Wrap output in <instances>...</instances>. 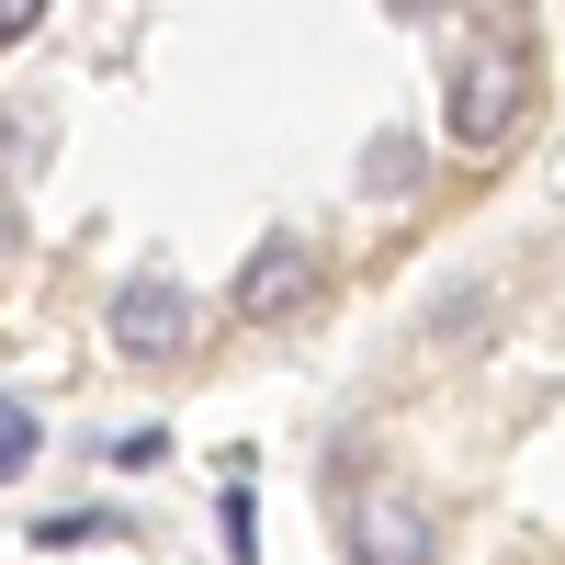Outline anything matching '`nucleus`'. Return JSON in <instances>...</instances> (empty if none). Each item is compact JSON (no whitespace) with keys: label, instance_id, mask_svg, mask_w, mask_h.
<instances>
[{"label":"nucleus","instance_id":"1","mask_svg":"<svg viewBox=\"0 0 565 565\" xmlns=\"http://www.w3.org/2000/svg\"><path fill=\"white\" fill-rule=\"evenodd\" d=\"M328 521H340V554L351 565H430L441 554L430 498H418L407 476H385V463H362V452L328 463Z\"/></svg>","mask_w":565,"mask_h":565},{"label":"nucleus","instance_id":"2","mask_svg":"<svg viewBox=\"0 0 565 565\" xmlns=\"http://www.w3.org/2000/svg\"><path fill=\"white\" fill-rule=\"evenodd\" d=\"M532 103V34H463L452 45V79H441V125L452 148H498Z\"/></svg>","mask_w":565,"mask_h":565},{"label":"nucleus","instance_id":"3","mask_svg":"<svg viewBox=\"0 0 565 565\" xmlns=\"http://www.w3.org/2000/svg\"><path fill=\"white\" fill-rule=\"evenodd\" d=\"M317 271H328V260H317V238H295V226H271V238L249 249V271H238V317H249V328L295 317V306L317 295Z\"/></svg>","mask_w":565,"mask_h":565},{"label":"nucleus","instance_id":"4","mask_svg":"<svg viewBox=\"0 0 565 565\" xmlns=\"http://www.w3.org/2000/svg\"><path fill=\"white\" fill-rule=\"evenodd\" d=\"M193 328H204L193 295H181V282H159V271L114 295V340H125L136 362H181V351H193Z\"/></svg>","mask_w":565,"mask_h":565},{"label":"nucleus","instance_id":"5","mask_svg":"<svg viewBox=\"0 0 565 565\" xmlns=\"http://www.w3.org/2000/svg\"><path fill=\"white\" fill-rule=\"evenodd\" d=\"M487 328H498V282L463 271V282H441V295H430V317H418V351H476Z\"/></svg>","mask_w":565,"mask_h":565},{"label":"nucleus","instance_id":"6","mask_svg":"<svg viewBox=\"0 0 565 565\" xmlns=\"http://www.w3.org/2000/svg\"><path fill=\"white\" fill-rule=\"evenodd\" d=\"M418 170H430V159H418V136H407V125L362 136V193H373V204H407V193H418Z\"/></svg>","mask_w":565,"mask_h":565},{"label":"nucleus","instance_id":"7","mask_svg":"<svg viewBox=\"0 0 565 565\" xmlns=\"http://www.w3.org/2000/svg\"><path fill=\"white\" fill-rule=\"evenodd\" d=\"M226 554L260 565V521H249V487H226Z\"/></svg>","mask_w":565,"mask_h":565},{"label":"nucleus","instance_id":"8","mask_svg":"<svg viewBox=\"0 0 565 565\" xmlns=\"http://www.w3.org/2000/svg\"><path fill=\"white\" fill-rule=\"evenodd\" d=\"M23 452H34V418H23V407H0V476H12Z\"/></svg>","mask_w":565,"mask_h":565},{"label":"nucleus","instance_id":"9","mask_svg":"<svg viewBox=\"0 0 565 565\" xmlns=\"http://www.w3.org/2000/svg\"><path fill=\"white\" fill-rule=\"evenodd\" d=\"M0 249H12V204H0Z\"/></svg>","mask_w":565,"mask_h":565}]
</instances>
